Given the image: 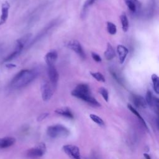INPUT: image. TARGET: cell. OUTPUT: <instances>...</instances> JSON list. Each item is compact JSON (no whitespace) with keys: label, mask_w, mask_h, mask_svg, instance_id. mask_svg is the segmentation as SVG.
Returning <instances> with one entry per match:
<instances>
[{"label":"cell","mask_w":159,"mask_h":159,"mask_svg":"<svg viewBox=\"0 0 159 159\" xmlns=\"http://www.w3.org/2000/svg\"><path fill=\"white\" fill-rule=\"evenodd\" d=\"M39 71L35 69H24L19 71L12 78L9 87L12 89L24 88L32 83L37 76Z\"/></svg>","instance_id":"1"},{"label":"cell","mask_w":159,"mask_h":159,"mask_svg":"<svg viewBox=\"0 0 159 159\" xmlns=\"http://www.w3.org/2000/svg\"><path fill=\"white\" fill-rule=\"evenodd\" d=\"M31 36H32L31 34H25V35H24L23 37H20V39H19L16 41V43L15 48H14V50L9 55H7V57H6L4 58L3 61L4 62H9V61L15 59L16 58H17L21 53L25 45L29 42Z\"/></svg>","instance_id":"2"},{"label":"cell","mask_w":159,"mask_h":159,"mask_svg":"<svg viewBox=\"0 0 159 159\" xmlns=\"http://www.w3.org/2000/svg\"><path fill=\"white\" fill-rule=\"evenodd\" d=\"M47 135L51 138H66L70 134L68 128L61 124L50 125L47 130Z\"/></svg>","instance_id":"3"},{"label":"cell","mask_w":159,"mask_h":159,"mask_svg":"<svg viewBox=\"0 0 159 159\" xmlns=\"http://www.w3.org/2000/svg\"><path fill=\"white\" fill-rule=\"evenodd\" d=\"M40 91L42 99L44 101H47L52 98L53 94L54 89L49 81L44 80L41 82Z\"/></svg>","instance_id":"4"},{"label":"cell","mask_w":159,"mask_h":159,"mask_svg":"<svg viewBox=\"0 0 159 159\" xmlns=\"http://www.w3.org/2000/svg\"><path fill=\"white\" fill-rule=\"evenodd\" d=\"M45 145L44 143H40L38 146L29 149L26 152V155L29 158H38L45 153Z\"/></svg>","instance_id":"5"},{"label":"cell","mask_w":159,"mask_h":159,"mask_svg":"<svg viewBox=\"0 0 159 159\" xmlns=\"http://www.w3.org/2000/svg\"><path fill=\"white\" fill-rule=\"evenodd\" d=\"M67 47L75 52L81 59L84 60L86 58V54L79 41L76 40H70L68 42Z\"/></svg>","instance_id":"6"},{"label":"cell","mask_w":159,"mask_h":159,"mask_svg":"<svg viewBox=\"0 0 159 159\" xmlns=\"http://www.w3.org/2000/svg\"><path fill=\"white\" fill-rule=\"evenodd\" d=\"M47 73L49 78L50 83L52 86V87L53 88V89H55L57 86V84L59 79V75L54 65L48 66Z\"/></svg>","instance_id":"7"},{"label":"cell","mask_w":159,"mask_h":159,"mask_svg":"<svg viewBox=\"0 0 159 159\" xmlns=\"http://www.w3.org/2000/svg\"><path fill=\"white\" fill-rule=\"evenodd\" d=\"M145 99L146 101L147 104L151 108H152L157 114H158V104H159V101L158 98L153 96L151 91H148L147 92L146 97Z\"/></svg>","instance_id":"8"},{"label":"cell","mask_w":159,"mask_h":159,"mask_svg":"<svg viewBox=\"0 0 159 159\" xmlns=\"http://www.w3.org/2000/svg\"><path fill=\"white\" fill-rule=\"evenodd\" d=\"M63 151L74 159H80L81 155L78 147L73 145H66L63 147Z\"/></svg>","instance_id":"9"},{"label":"cell","mask_w":159,"mask_h":159,"mask_svg":"<svg viewBox=\"0 0 159 159\" xmlns=\"http://www.w3.org/2000/svg\"><path fill=\"white\" fill-rule=\"evenodd\" d=\"M124 1L128 9L132 13L134 14H135V15L140 13L141 4L138 0H124Z\"/></svg>","instance_id":"10"},{"label":"cell","mask_w":159,"mask_h":159,"mask_svg":"<svg viewBox=\"0 0 159 159\" xmlns=\"http://www.w3.org/2000/svg\"><path fill=\"white\" fill-rule=\"evenodd\" d=\"M130 99L134 106L137 108H145L147 106L145 99L141 96L135 94H132Z\"/></svg>","instance_id":"11"},{"label":"cell","mask_w":159,"mask_h":159,"mask_svg":"<svg viewBox=\"0 0 159 159\" xmlns=\"http://www.w3.org/2000/svg\"><path fill=\"white\" fill-rule=\"evenodd\" d=\"M10 9V4L7 1L4 2L1 5V13L0 16V26L5 24L8 16Z\"/></svg>","instance_id":"12"},{"label":"cell","mask_w":159,"mask_h":159,"mask_svg":"<svg viewBox=\"0 0 159 159\" xmlns=\"http://www.w3.org/2000/svg\"><path fill=\"white\" fill-rule=\"evenodd\" d=\"M58 58V53L55 50H51L45 56V60L47 66L54 65Z\"/></svg>","instance_id":"13"},{"label":"cell","mask_w":159,"mask_h":159,"mask_svg":"<svg viewBox=\"0 0 159 159\" xmlns=\"http://www.w3.org/2000/svg\"><path fill=\"white\" fill-rule=\"evenodd\" d=\"M117 52L118 53L119 55V62L122 64L127 57V55H128L129 50L127 47L122 45H118L117 47Z\"/></svg>","instance_id":"14"},{"label":"cell","mask_w":159,"mask_h":159,"mask_svg":"<svg viewBox=\"0 0 159 159\" xmlns=\"http://www.w3.org/2000/svg\"><path fill=\"white\" fill-rule=\"evenodd\" d=\"M16 142V139L12 137H6L0 139V149L9 148Z\"/></svg>","instance_id":"15"},{"label":"cell","mask_w":159,"mask_h":159,"mask_svg":"<svg viewBox=\"0 0 159 159\" xmlns=\"http://www.w3.org/2000/svg\"><path fill=\"white\" fill-rule=\"evenodd\" d=\"M55 112L59 115L65 116L69 119L74 118V116H73L71 111L70 110V108H68L67 107H63L58 108L55 111Z\"/></svg>","instance_id":"16"},{"label":"cell","mask_w":159,"mask_h":159,"mask_svg":"<svg viewBox=\"0 0 159 159\" xmlns=\"http://www.w3.org/2000/svg\"><path fill=\"white\" fill-rule=\"evenodd\" d=\"M104 55L107 60H111L116 56L115 50L110 43H107L106 50Z\"/></svg>","instance_id":"17"},{"label":"cell","mask_w":159,"mask_h":159,"mask_svg":"<svg viewBox=\"0 0 159 159\" xmlns=\"http://www.w3.org/2000/svg\"><path fill=\"white\" fill-rule=\"evenodd\" d=\"M120 20L121 22L122 30L124 32H127V30H129V23L128 18L125 13H122L120 16Z\"/></svg>","instance_id":"18"},{"label":"cell","mask_w":159,"mask_h":159,"mask_svg":"<svg viewBox=\"0 0 159 159\" xmlns=\"http://www.w3.org/2000/svg\"><path fill=\"white\" fill-rule=\"evenodd\" d=\"M110 73H111V74L112 78H113L120 85H121V86H125V85H124V81H123L122 77H121L120 75H119V74L117 73V71H116L115 70H114V69H112V68H110Z\"/></svg>","instance_id":"19"},{"label":"cell","mask_w":159,"mask_h":159,"mask_svg":"<svg viewBox=\"0 0 159 159\" xmlns=\"http://www.w3.org/2000/svg\"><path fill=\"white\" fill-rule=\"evenodd\" d=\"M152 84H153V88L155 91V92L157 94L159 93V78L157 75L153 74L151 76Z\"/></svg>","instance_id":"20"},{"label":"cell","mask_w":159,"mask_h":159,"mask_svg":"<svg viewBox=\"0 0 159 159\" xmlns=\"http://www.w3.org/2000/svg\"><path fill=\"white\" fill-rule=\"evenodd\" d=\"M127 107H128V109H129L133 114H134L139 118V119L142 122V124H143V125H144V127H145L146 129H148L147 125V124H146V123H145L144 119L142 117V116L140 115V114L139 113V112H138L131 104H127Z\"/></svg>","instance_id":"21"},{"label":"cell","mask_w":159,"mask_h":159,"mask_svg":"<svg viewBox=\"0 0 159 159\" xmlns=\"http://www.w3.org/2000/svg\"><path fill=\"white\" fill-rule=\"evenodd\" d=\"M107 30L109 34L115 35L117 32L116 25L111 22H107Z\"/></svg>","instance_id":"22"},{"label":"cell","mask_w":159,"mask_h":159,"mask_svg":"<svg viewBox=\"0 0 159 159\" xmlns=\"http://www.w3.org/2000/svg\"><path fill=\"white\" fill-rule=\"evenodd\" d=\"M155 0H150V2L148 3V7H147V16L148 17L153 15V10L155 9Z\"/></svg>","instance_id":"23"},{"label":"cell","mask_w":159,"mask_h":159,"mask_svg":"<svg viewBox=\"0 0 159 159\" xmlns=\"http://www.w3.org/2000/svg\"><path fill=\"white\" fill-rule=\"evenodd\" d=\"M89 117H90L91 119L93 122H96V123L97 124H98L99 125H100V126H104V122L103 121V120H102L100 117L98 116L97 115L91 114H90Z\"/></svg>","instance_id":"24"},{"label":"cell","mask_w":159,"mask_h":159,"mask_svg":"<svg viewBox=\"0 0 159 159\" xmlns=\"http://www.w3.org/2000/svg\"><path fill=\"white\" fill-rule=\"evenodd\" d=\"M91 75L96 79L99 82H105L106 79L102 74H101L100 72H90Z\"/></svg>","instance_id":"25"},{"label":"cell","mask_w":159,"mask_h":159,"mask_svg":"<svg viewBox=\"0 0 159 159\" xmlns=\"http://www.w3.org/2000/svg\"><path fill=\"white\" fill-rule=\"evenodd\" d=\"M96 1L98 0H86L84 4H83V10H82V12H81V14H84V16H85V13L88 9V8L91 6V5H93Z\"/></svg>","instance_id":"26"},{"label":"cell","mask_w":159,"mask_h":159,"mask_svg":"<svg viewBox=\"0 0 159 159\" xmlns=\"http://www.w3.org/2000/svg\"><path fill=\"white\" fill-rule=\"evenodd\" d=\"M99 93L101 94L103 99L106 102H107L108 99H109V93H108V91L107 90V89H106L105 88L101 87L99 89Z\"/></svg>","instance_id":"27"},{"label":"cell","mask_w":159,"mask_h":159,"mask_svg":"<svg viewBox=\"0 0 159 159\" xmlns=\"http://www.w3.org/2000/svg\"><path fill=\"white\" fill-rule=\"evenodd\" d=\"M91 57H92L93 59L95 61H96V62H98V63H100V62H101V61H102L101 57L98 54H97V53H95V52H91Z\"/></svg>","instance_id":"28"},{"label":"cell","mask_w":159,"mask_h":159,"mask_svg":"<svg viewBox=\"0 0 159 159\" xmlns=\"http://www.w3.org/2000/svg\"><path fill=\"white\" fill-rule=\"evenodd\" d=\"M48 116V113H47V112H45V113H43V114H41L39 116V117L37 118V120H39V121H41V120H43V119H45L47 116Z\"/></svg>","instance_id":"29"},{"label":"cell","mask_w":159,"mask_h":159,"mask_svg":"<svg viewBox=\"0 0 159 159\" xmlns=\"http://www.w3.org/2000/svg\"><path fill=\"white\" fill-rule=\"evenodd\" d=\"M143 156H144V157L145 158V159H151L150 155H148L147 153H144V154H143Z\"/></svg>","instance_id":"30"}]
</instances>
